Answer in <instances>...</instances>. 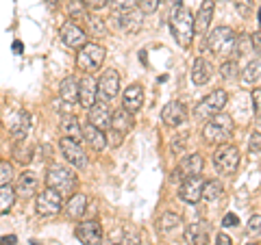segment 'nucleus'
I'll return each mask as SVG.
<instances>
[{
	"mask_svg": "<svg viewBox=\"0 0 261 245\" xmlns=\"http://www.w3.org/2000/svg\"><path fill=\"white\" fill-rule=\"evenodd\" d=\"M214 165L222 176L235 174V169L240 167V150L231 143L218 145V150L214 152Z\"/></svg>",
	"mask_w": 261,
	"mask_h": 245,
	"instance_id": "6",
	"label": "nucleus"
},
{
	"mask_svg": "<svg viewBox=\"0 0 261 245\" xmlns=\"http://www.w3.org/2000/svg\"><path fill=\"white\" fill-rule=\"evenodd\" d=\"M83 141H87L89 148L102 150L105 145H107V135H105L102 130L94 128L92 124H85V126H83Z\"/></svg>",
	"mask_w": 261,
	"mask_h": 245,
	"instance_id": "27",
	"label": "nucleus"
},
{
	"mask_svg": "<svg viewBox=\"0 0 261 245\" xmlns=\"http://www.w3.org/2000/svg\"><path fill=\"white\" fill-rule=\"evenodd\" d=\"M116 245H122V243H116Z\"/></svg>",
	"mask_w": 261,
	"mask_h": 245,
	"instance_id": "56",
	"label": "nucleus"
},
{
	"mask_svg": "<svg viewBox=\"0 0 261 245\" xmlns=\"http://www.w3.org/2000/svg\"><path fill=\"white\" fill-rule=\"evenodd\" d=\"M18 243V239H15L13 234H9V236H0V245H15Z\"/></svg>",
	"mask_w": 261,
	"mask_h": 245,
	"instance_id": "49",
	"label": "nucleus"
},
{
	"mask_svg": "<svg viewBox=\"0 0 261 245\" xmlns=\"http://www.w3.org/2000/svg\"><path fill=\"white\" fill-rule=\"evenodd\" d=\"M185 139H187V135H183V137H174V143H172L174 154H181V152L185 150Z\"/></svg>",
	"mask_w": 261,
	"mask_h": 245,
	"instance_id": "47",
	"label": "nucleus"
},
{
	"mask_svg": "<svg viewBox=\"0 0 261 245\" xmlns=\"http://www.w3.org/2000/svg\"><path fill=\"white\" fill-rule=\"evenodd\" d=\"M240 224V217L235 215V213H226L224 219H222V226L224 228H233V226H238Z\"/></svg>",
	"mask_w": 261,
	"mask_h": 245,
	"instance_id": "46",
	"label": "nucleus"
},
{
	"mask_svg": "<svg viewBox=\"0 0 261 245\" xmlns=\"http://www.w3.org/2000/svg\"><path fill=\"white\" fill-rule=\"evenodd\" d=\"M202 167H205V161H202L200 154H192V157L183 159V163H181V169L187 176H198L202 171Z\"/></svg>",
	"mask_w": 261,
	"mask_h": 245,
	"instance_id": "30",
	"label": "nucleus"
},
{
	"mask_svg": "<svg viewBox=\"0 0 261 245\" xmlns=\"http://www.w3.org/2000/svg\"><path fill=\"white\" fill-rule=\"evenodd\" d=\"M166 3H168V5H172L174 9H178V7H181V0H166Z\"/></svg>",
	"mask_w": 261,
	"mask_h": 245,
	"instance_id": "52",
	"label": "nucleus"
},
{
	"mask_svg": "<svg viewBox=\"0 0 261 245\" xmlns=\"http://www.w3.org/2000/svg\"><path fill=\"white\" fill-rule=\"evenodd\" d=\"M59 148H61V154L63 159L70 163V165H74L76 169H85L87 167V154L85 150L81 148L79 141H72V139H61L59 141Z\"/></svg>",
	"mask_w": 261,
	"mask_h": 245,
	"instance_id": "11",
	"label": "nucleus"
},
{
	"mask_svg": "<svg viewBox=\"0 0 261 245\" xmlns=\"http://www.w3.org/2000/svg\"><path fill=\"white\" fill-rule=\"evenodd\" d=\"M59 94L61 98L68 104H74L79 102V80L74 76H68V78H63L61 80V87H59Z\"/></svg>",
	"mask_w": 261,
	"mask_h": 245,
	"instance_id": "28",
	"label": "nucleus"
},
{
	"mask_svg": "<svg viewBox=\"0 0 261 245\" xmlns=\"http://www.w3.org/2000/svg\"><path fill=\"white\" fill-rule=\"evenodd\" d=\"M211 18H214V0H202L198 13L194 18V33L200 37L207 35L209 30V24H211Z\"/></svg>",
	"mask_w": 261,
	"mask_h": 245,
	"instance_id": "20",
	"label": "nucleus"
},
{
	"mask_svg": "<svg viewBox=\"0 0 261 245\" xmlns=\"http://www.w3.org/2000/svg\"><path fill=\"white\" fill-rule=\"evenodd\" d=\"M118 94H120V74L111 68L102 72V76L98 78V98L102 102H111L118 98Z\"/></svg>",
	"mask_w": 261,
	"mask_h": 245,
	"instance_id": "9",
	"label": "nucleus"
},
{
	"mask_svg": "<svg viewBox=\"0 0 261 245\" xmlns=\"http://www.w3.org/2000/svg\"><path fill=\"white\" fill-rule=\"evenodd\" d=\"M13 159L22 163V165H29L33 161V145L27 141H18V145H15V150H13Z\"/></svg>",
	"mask_w": 261,
	"mask_h": 245,
	"instance_id": "33",
	"label": "nucleus"
},
{
	"mask_svg": "<svg viewBox=\"0 0 261 245\" xmlns=\"http://www.w3.org/2000/svg\"><path fill=\"white\" fill-rule=\"evenodd\" d=\"M87 24H89V30H92V33H105V24H102V20H94V18H87L85 20Z\"/></svg>",
	"mask_w": 261,
	"mask_h": 245,
	"instance_id": "44",
	"label": "nucleus"
},
{
	"mask_svg": "<svg viewBox=\"0 0 261 245\" xmlns=\"http://www.w3.org/2000/svg\"><path fill=\"white\" fill-rule=\"evenodd\" d=\"M13 52H15V54H20V52H22V44H20V42H15V44H13Z\"/></svg>",
	"mask_w": 261,
	"mask_h": 245,
	"instance_id": "53",
	"label": "nucleus"
},
{
	"mask_svg": "<svg viewBox=\"0 0 261 245\" xmlns=\"http://www.w3.org/2000/svg\"><path fill=\"white\" fill-rule=\"evenodd\" d=\"M13 178H15V174H13V165H11L9 161H0V187L11 185Z\"/></svg>",
	"mask_w": 261,
	"mask_h": 245,
	"instance_id": "37",
	"label": "nucleus"
},
{
	"mask_svg": "<svg viewBox=\"0 0 261 245\" xmlns=\"http://www.w3.org/2000/svg\"><path fill=\"white\" fill-rule=\"evenodd\" d=\"M211 76H214V68H211V63L207 59H202V56H198V59L194 61L192 65V80L196 85H207Z\"/></svg>",
	"mask_w": 261,
	"mask_h": 245,
	"instance_id": "23",
	"label": "nucleus"
},
{
	"mask_svg": "<svg viewBox=\"0 0 261 245\" xmlns=\"http://www.w3.org/2000/svg\"><path fill=\"white\" fill-rule=\"evenodd\" d=\"M248 234L252 239H261V215H252L248 219Z\"/></svg>",
	"mask_w": 261,
	"mask_h": 245,
	"instance_id": "39",
	"label": "nucleus"
},
{
	"mask_svg": "<svg viewBox=\"0 0 261 245\" xmlns=\"http://www.w3.org/2000/svg\"><path fill=\"white\" fill-rule=\"evenodd\" d=\"M31 130V113L27 111H15L11 119H9V133L13 139H18V141H24Z\"/></svg>",
	"mask_w": 261,
	"mask_h": 245,
	"instance_id": "19",
	"label": "nucleus"
},
{
	"mask_svg": "<svg viewBox=\"0 0 261 245\" xmlns=\"http://www.w3.org/2000/svg\"><path fill=\"white\" fill-rule=\"evenodd\" d=\"M107 5L111 7L113 13H118V11H130V9H135L137 0H107Z\"/></svg>",
	"mask_w": 261,
	"mask_h": 245,
	"instance_id": "38",
	"label": "nucleus"
},
{
	"mask_svg": "<svg viewBox=\"0 0 261 245\" xmlns=\"http://www.w3.org/2000/svg\"><path fill=\"white\" fill-rule=\"evenodd\" d=\"M233 119L231 115H226V113H218V115L209 117V121L202 128V139H205L207 143H220L222 145L224 141H228L233 135Z\"/></svg>",
	"mask_w": 261,
	"mask_h": 245,
	"instance_id": "2",
	"label": "nucleus"
},
{
	"mask_svg": "<svg viewBox=\"0 0 261 245\" xmlns=\"http://www.w3.org/2000/svg\"><path fill=\"white\" fill-rule=\"evenodd\" d=\"M252 104H255V115L261 119V89H252Z\"/></svg>",
	"mask_w": 261,
	"mask_h": 245,
	"instance_id": "43",
	"label": "nucleus"
},
{
	"mask_svg": "<svg viewBox=\"0 0 261 245\" xmlns=\"http://www.w3.org/2000/svg\"><path fill=\"white\" fill-rule=\"evenodd\" d=\"M259 78H261V61H250L242 72V80L246 85H252V83H257Z\"/></svg>",
	"mask_w": 261,
	"mask_h": 245,
	"instance_id": "34",
	"label": "nucleus"
},
{
	"mask_svg": "<svg viewBox=\"0 0 261 245\" xmlns=\"http://www.w3.org/2000/svg\"><path fill=\"white\" fill-rule=\"evenodd\" d=\"M89 124L98 130H109L111 128V109L107 102L96 100L92 107H89Z\"/></svg>",
	"mask_w": 261,
	"mask_h": 245,
	"instance_id": "15",
	"label": "nucleus"
},
{
	"mask_svg": "<svg viewBox=\"0 0 261 245\" xmlns=\"http://www.w3.org/2000/svg\"><path fill=\"white\" fill-rule=\"evenodd\" d=\"M222 193H224V187H222V182H218L216 178L214 180H205V185H202V200H207V202L220 200Z\"/></svg>",
	"mask_w": 261,
	"mask_h": 245,
	"instance_id": "29",
	"label": "nucleus"
},
{
	"mask_svg": "<svg viewBox=\"0 0 261 245\" xmlns=\"http://www.w3.org/2000/svg\"><path fill=\"white\" fill-rule=\"evenodd\" d=\"M46 185H48V189L57 191L63 198V195L76 191L79 180H76V176L72 169L63 167V165H50L46 171Z\"/></svg>",
	"mask_w": 261,
	"mask_h": 245,
	"instance_id": "3",
	"label": "nucleus"
},
{
	"mask_svg": "<svg viewBox=\"0 0 261 245\" xmlns=\"http://www.w3.org/2000/svg\"><path fill=\"white\" fill-rule=\"evenodd\" d=\"M185 241L190 245H207L209 243V228L205 222L192 224L185 228Z\"/></svg>",
	"mask_w": 261,
	"mask_h": 245,
	"instance_id": "24",
	"label": "nucleus"
},
{
	"mask_svg": "<svg viewBox=\"0 0 261 245\" xmlns=\"http://www.w3.org/2000/svg\"><path fill=\"white\" fill-rule=\"evenodd\" d=\"M181 226V215H176L172 213V210H166L159 219H157V228L161 232H170V230H174V228Z\"/></svg>",
	"mask_w": 261,
	"mask_h": 245,
	"instance_id": "31",
	"label": "nucleus"
},
{
	"mask_svg": "<svg viewBox=\"0 0 261 245\" xmlns=\"http://www.w3.org/2000/svg\"><path fill=\"white\" fill-rule=\"evenodd\" d=\"M13 204H15V189L11 185L0 187V215L9 213Z\"/></svg>",
	"mask_w": 261,
	"mask_h": 245,
	"instance_id": "32",
	"label": "nucleus"
},
{
	"mask_svg": "<svg viewBox=\"0 0 261 245\" xmlns=\"http://www.w3.org/2000/svg\"><path fill=\"white\" fill-rule=\"evenodd\" d=\"M102 63H105V48L100 44H85L83 48H79L76 65L81 72L94 74V72L100 70Z\"/></svg>",
	"mask_w": 261,
	"mask_h": 245,
	"instance_id": "5",
	"label": "nucleus"
},
{
	"mask_svg": "<svg viewBox=\"0 0 261 245\" xmlns=\"http://www.w3.org/2000/svg\"><path fill=\"white\" fill-rule=\"evenodd\" d=\"M96 100H98V83L92 74H85L79 83V102L81 107L89 109Z\"/></svg>",
	"mask_w": 261,
	"mask_h": 245,
	"instance_id": "18",
	"label": "nucleus"
},
{
	"mask_svg": "<svg viewBox=\"0 0 261 245\" xmlns=\"http://www.w3.org/2000/svg\"><path fill=\"white\" fill-rule=\"evenodd\" d=\"M235 9L242 18H250L252 15V0H235Z\"/></svg>",
	"mask_w": 261,
	"mask_h": 245,
	"instance_id": "41",
	"label": "nucleus"
},
{
	"mask_svg": "<svg viewBox=\"0 0 261 245\" xmlns=\"http://www.w3.org/2000/svg\"><path fill=\"white\" fill-rule=\"evenodd\" d=\"M63 206V198L57 191L53 189H44L42 193H37V200H35V208L42 217H53L61 210Z\"/></svg>",
	"mask_w": 261,
	"mask_h": 245,
	"instance_id": "10",
	"label": "nucleus"
},
{
	"mask_svg": "<svg viewBox=\"0 0 261 245\" xmlns=\"http://www.w3.org/2000/svg\"><path fill=\"white\" fill-rule=\"evenodd\" d=\"M144 107V89L142 85H128L122 94V109L128 113H137Z\"/></svg>",
	"mask_w": 261,
	"mask_h": 245,
	"instance_id": "21",
	"label": "nucleus"
},
{
	"mask_svg": "<svg viewBox=\"0 0 261 245\" xmlns=\"http://www.w3.org/2000/svg\"><path fill=\"white\" fill-rule=\"evenodd\" d=\"M185 119H187V107L183 102H170V104H166L163 107V111H161V121L166 126H181V124H185Z\"/></svg>",
	"mask_w": 261,
	"mask_h": 245,
	"instance_id": "16",
	"label": "nucleus"
},
{
	"mask_svg": "<svg viewBox=\"0 0 261 245\" xmlns=\"http://www.w3.org/2000/svg\"><path fill=\"white\" fill-rule=\"evenodd\" d=\"M74 234L83 245H102V228L96 219H89V222L79 224Z\"/></svg>",
	"mask_w": 261,
	"mask_h": 245,
	"instance_id": "14",
	"label": "nucleus"
},
{
	"mask_svg": "<svg viewBox=\"0 0 261 245\" xmlns=\"http://www.w3.org/2000/svg\"><path fill=\"white\" fill-rule=\"evenodd\" d=\"M170 30L176 39L178 46L190 48L192 46V37H194V15L187 7H178L174 13L170 15Z\"/></svg>",
	"mask_w": 261,
	"mask_h": 245,
	"instance_id": "1",
	"label": "nucleus"
},
{
	"mask_svg": "<svg viewBox=\"0 0 261 245\" xmlns=\"http://www.w3.org/2000/svg\"><path fill=\"white\" fill-rule=\"evenodd\" d=\"M144 13L137 11V9H130V11H118V13H111L109 18V26L116 28L120 33H130V35H135V33H140L142 28V20Z\"/></svg>",
	"mask_w": 261,
	"mask_h": 245,
	"instance_id": "8",
	"label": "nucleus"
},
{
	"mask_svg": "<svg viewBox=\"0 0 261 245\" xmlns=\"http://www.w3.org/2000/svg\"><path fill=\"white\" fill-rule=\"evenodd\" d=\"M163 0H137V7H140V11L146 15V13H154L159 9V5Z\"/></svg>",
	"mask_w": 261,
	"mask_h": 245,
	"instance_id": "40",
	"label": "nucleus"
},
{
	"mask_svg": "<svg viewBox=\"0 0 261 245\" xmlns=\"http://www.w3.org/2000/svg\"><path fill=\"white\" fill-rule=\"evenodd\" d=\"M248 148H250V152H261V133H252L250 135Z\"/></svg>",
	"mask_w": 261,
	"mask_h": 245,
	"instance_id": "42",
	"label": "nucleus"
},
{
	"mask_svg": "<svg viewBox=\"0 0 261 245\" xmlns=\"http://www.w3.org/2000/svg\"><path fill=\"white\" fill-rule=\"evenodd\" d=\"M122 139H124V135H120V133H116V130H111V128H109V137H107V143H111L113 148H118V145L122 143Z\"/></svg>",
	"mask_w": 261,
	"mask_h": 245,
	"instance_id": "45",
	"label": "nucleus"
},
{
	"mask_svg": "<svg viewBox=\"0 0 261 245\" xmlns=\"http://www.w3.org/2000/svg\"><path fill=\"white\" fill-rule=\"evenodd\" d=\"M59 35H61V42L68 48H76V50H79V48H83L87 44V33L81 28L76 22H72V20L63 24Z\"/></svg>",
	"mask_w": 261,
	"mask_h": 245,
	"instance_id": "12",
	"label": "nucleus"
},
{
	"mask_svg": "<svg viewBox=\"0 0 261 245\" xmlns=\"http://www.w3.org/2000/svg\"><path fill=\"white\" fill-rule=\"evenodd\" d=\"M87 210V195L85 193H72L68 204H65V215L70 219H81Z\"/></svg>",
	"mask_w": 261,
	"mask_h": 245,
	"instance_id": "25",
	"label": "nucleus"
},
{
	"mask_svg": "<svg viewBox=\"0 0 261 245\" xmlns=\"http://www.w3.org/2000/svg\"><path fill=\"white\" fill-rule=\"evenodd\" d=\"M235 44H238V35H235V30L231 26H218L211 30V35L207 37V48L220 56L233 54Z\"/></svg>",
	"mask_w": 261,
	"mask_h": 245,
	"instance_id": "4",
	"label": "nucleus"
},
{
	"mask_svg": "<svg viewBox=\"0 0 261 245\" xmlns=\"http://www.w3.org/2000/svg\"><path fill=\"white\" fill-rule=\"evenodd\" d=\"M83 5L87 7V9L98 11V9H102V7L107 5V0H83Z\"/></svg>",
	"mask_w": 261,
	"mask_h": 245,
	"instance_id": "48",
	"label": "nucleus"
},
{
	"mask_svg": "<svg viewBox=\"0 0 261 245\" xmlns=\"http://www.w3.org/2000/svg\"><path fill=\"white\" fill-rule=\"evenodd\" d=\"M259 24H261V7H259Z\"/></svg>",
	"mask_w": 261,
	"mask_h": 245,
	"instance_id": "54",
	"label": "nucleus"
},
{
	"mask_svg": "<svg viewBox=\"0 0 261 245\" xmlns=\"http://www.w3.org/2000/svg\"><path fill=\"white\" fill-rule=\"evenodd\" d=\"M246 245H257V243H246Z\"/></svg>",
	"mask_w": 261,
	"mask_h": 245,
	"instance_id": "55",
	"label": "nucleus"
},
{
	"mask_svg": "<svg viewBox=\"0 0 261 245\" xmlns=\"http://www.w3.org/2000/svg\"><path fill=\"white\" fill-rule=\"evenodd\" d=\"M68 15L70 20H87L89 13H87V7L83 5V0H72L68 5Z\"/></svg>",
	"mask_w": 261,
	"mask_h": 245,
	"instance_id": "35",
	"label": "nucleus"
},
{
	"mask_svg": "<svg viewBox=\"0 0 261 245\" xmlns=\"http://www.w3.org/2000/svg\"><path fill=\"white\" fill-rule=\"evenodd\" d=\"M220 76H222L224 80H235L240 76V65L238 61H224L222 65H220Z\"/></svg>",
	"mask_w": 261,
	"mask_h": 245,
	"instance_id": "36",
	"label": "nucleus"
},
{
	"mask_svg": "<svg viewBox=\"0 0 261 245\" xmlns=\"http://www.w3.org/2000/svg\"><path fill=\"white\" fill-rule=\"evenodd\" d=\"M216 245H231V236H228V234H218Z\"/></svg>",
	"mask_w": 261,
	"mask_h": 245,
	"instance_id": "50",
	"label": "nucleus"
},
{
	"mask_svg": "<svg viewBox=\"0 0 261 245\" xmlns=\"http://www.w3.org/2000/svg\"><path fill=\"white\" fill-rule=\"evenodd\" d=\"M59 3H61V0H48V9H57V7H59Z\"/></svg>",
	"mask_w": 261,
	"mask_h": 245,
	"instance_id": "51",
	"label": "nucleus"
},
{
	"mask_svg": "<svg viewBox=\"0 0 261 245\" xmlns=\"http://www.w3.org/2000/svg\"><path fill=\"white\" fill-rule=\"evenodd\" d=\"M61 135L65 139H72V141H79V139H83V126H81L79 117H74V115H63L61 117Z\"/></svg>",
	"mask_w": 261,
	"mask_h": 245,
	"instance_id": "26",
	"label": "nucleus"
},
{
	"mask_svg": "<svg viewBox=\"0 0 261 245\" xmlns=\"http://www.w3.org/2000/svg\"><path fill=\"white\" fill-rule=\"evenodd\" d=\"M133 126H135V117L126 109H118L116 113H111V130H116L120 135H126L133 130Z\"/></svg>",
	"mask_w": 261,
	"mask_h": 245,
	"instance_id": "22",
	"label": "nucleus"
},
{
	"mask_svg": "<svg viewBox=\"0 0 261 245\" xmlns=\"http://www.w3.org/2000/svg\"><path fill=\"white\" fill-rule=\"evenodd\" d=\"M37 189H39L37 174H33V171H22L18 176V182H15V198L20 195L22 200H29L37 193Z\"/></svg>",
	"mask_w": 261,
	"mask_h": 245,
	"instance_id": "17",
	"label": "nucleus"
},
{
	"mask_svg": "<svg viewBox=\"0 0 261 245\" xmlns=\"http://www.w3.org/2000/svg\"><path fill=\"white\" fill-rule=\"evenodd\" d=\"M202 180L200 176H187L185 180L181 182V189H178V198L187 204H198L202 198Z\"/></svg>",
	"mask_w": 261,
	"mask_h": 245,
	"instance_id": "13",
	"label": "nucleus"
},
{
	"mask_svg": "<svg viewBox=\"0 0 261 245\" xmlns=\"http://www.w3.org/2000/svg\"><path fill=\"white\" fill-rule=\"evenodd\" d=\"M226 100H228V94L224 91V89H216V91H211L209 96H205L198 102V107L194 109V115L198 119L214 117V115H218V113H222V109L226 107Z\"/></svg>",
	"mask_w": 261,
	"mask_h": 245,
	"instance_id": "7",
	"label": "nucleus"
}]
</instances>
